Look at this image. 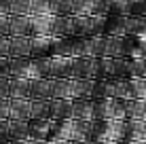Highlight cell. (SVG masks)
Returning a JSON list of instances; mask_svg holds the SVG:
<instances>
[{
    "instance_id": "6da1fadb",
    "label": "cell",
    "mask_w": 146,
    "mask_h": 144,
    "mask_svg": "<svg viewBox=\"0 0 146 144\" xmlns=\"http://www.w3.org/2000/svg\"><path fill=\"white\" fill-rule=\"evenodd\" d=\"M95 119L98 121H112V119H127L125 100L117 98H102L95 102Z\"/></svg>"
},
{
    "instance_id": "7a4b0ae2",
    "label": "cell",
    "mask_w": 146,
    "mask_h": 144,
    "mask_svg": "<svg viewBox=\"0 0 146 144\" xmlns=\"http://www.w3.org/2000/svg\"><path fill=\"white\" fill-rule=\"evenodd\" d=\"M11 38V49H9V57L11 59H21L32 55V42L30 36H9Z\"/></svg>"
},
{
    "instance_id": "3957f363",
    "label": "cell",
    "mask_w": 146,
    "mask_h": 144,
    "mask_svg": "<svg viewBox=\"0 0 146 144\" xmlns=\"http://www.w3.org/2000/svg\"><path fill=\"white\" fill-rule=\"evenodd\" d=\"M11 100V121H32V100Z\"/></svg>"
},
{
    "instance_id": "277c9868",
    "label": "cell",
    "mask_w": 146,
    "mask_h": 144,
    "mask_svg": "<svg viewBox=\"0 0 146 144\" xmlns=\"http://www.w3.org/2000/svg\"><path fill=\"white\" fill-rule=\"evenodd\" d=\"M125 55V38L106 36L104 38V53L102 57H123Z\"/></svg>"
},
{
    "instance_id": "5b68a950",
    "label": "cell",
    "mask_w": 146,
    "mask_h": 144,
    "mask_svg": "<svg viewBox=\"0 0 146 144\" xmlns=\"http://www.w3.org/2000/svg\"><path fill=\"white\" fill-rule=\"evenodd\" d=\"M30 42H32V53H42L53 47L55 36H51V34H34V36H30Z\"/></svg>"
},
{
    "instance_id": "8992f818",
    "label": "cell",
    "mask_w": 146,
    "mask_h": 144,
    "mask_svg": "<svg viewBox=\"0 0 146 144\" xmlns=\"http://www.w3.org/2000/svg\"><path fill=\"white\" fill-rule=\"evenodd\" d=\"M34 9V0H11L9 11L11 15H21V17H30Z\"/></svg>"
},
{
    "instance_id": "52a82bcc",
    "label": "cell",
    "mask_w": 146,
    "mask_h": 144,
    "mask_svg": "<svg viewBox=\"0 0 146 144\" xmlns=\"http://www.w3.org/2000/svg\"><path fill=\"white\" fill-rule=\"evenodd\" d=\"M11 117V100L9 98H0V119Z\"/></svg>"
},
{
    "instance_id": "ba28073f",
    "label": "cell",
    "mask_w": 146,
    "mask_h": 144,
    "mask_svg": "<svg viewBox=\"0 0 146 144\" xmlns=\"http://www.w3.org/2000/svg\"><path fill=\"white\" fill-rule=\"evenodd\" d=\"M9 49H11V38L9 36H0V57H9Z\"/></svg>"
},
{
    "instance_id": "9c48e42d",
    "label": "cell",
    "mask_w": 146,
    "mask_h": 144,
    "mask_svg": "<svg viewBox=\"0 0 146 144\" xmlns=\"http://www.w3.org/2000/svg\"><path fill=\"white\" fill-rule=\"evenodd\" d=\"M93 144H123V142H112V140H104V138H95Z\"/></svg>"
},
{
    "instance_id": "30bf717a",
    "label": "cell",
    "mask_w": 146,
    "mask_h": 144,
    "mask_svg": "<svg viewBox=\"0 0 146 144\" xmlns=\"http://www.w3.org/2000/svg\"><path fill=\"white\" fill-rule=\"evenodd\" d=\"M140 36H142V49H144V55H146V36L144 34H140Z\"/></svg>"
},
{
    "instance_id": "8fae6325",
    "label": "cell",
    "mask_w": 146,
    "mask_h": 144,
    "mask_svg": "<svg viewBox=\"0 0 146 144\" xmlns=\"http://www.w3.org/2000/svg\"><path fill=\"white\" fill-rule=\"evenodd\" d=\"M144 36H146V26H144Z\"/></svg>"
}]
</instances>
